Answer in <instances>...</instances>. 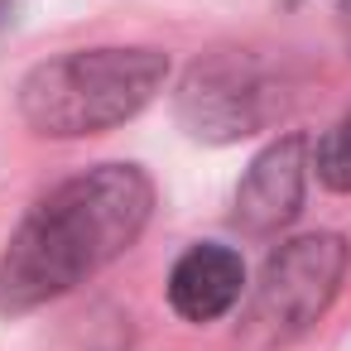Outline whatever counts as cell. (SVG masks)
Listing matches in <instances>:
<instances>
[{
	"mask_svg": "<svg viewBox=\"0 0 351 351\" xmlns=\"http://www.w3.org/2000/svg\"><path fill=\"white\" fill-rule=\"evenodd\" d=\"M313 169H317V178H322L332 193H351V116H346L341 125H332V130L317 140Z\"/></svg>",
	"mask_w": 351,
	"mask_h": 351,
	"instance_id": "obj_6",
	"label": "cell"
},
{
	"mask_svg": "<svg viewBox=\"0 0 351 351\" xmlns=\"http://www.w3.org/2000/svg\"><path fill=\"white\" fill-rule=\"evenodd\" d=\"M341 25H346V39H351V0H341Z\"/></svg>",
	"mask_w": 351,
	"mask_h": 351,
	"instance_id": "obj_7",
	"label": "cell"
},
{
	"mask_svg": "<svg viewBox=\"0 0 351 351\" xmlns=\"http://www.w3.org/2000/svg\"><path fill=\"white\" fill-rule=\"evenodd\" d=\"M341 269H346V245L337 236H303V241L284 245L265 265V279H260L255 308H250V327L265 332L269 341L298 337L332 303Z\"/></svg>",
	"mask_w": 351,
	"mask_h": 351,
	"instance_id": "obj_3",
	"label": "cell"
},
{
	"mask_svg": "<svg viewBox=\"0 0 351 351\" xmlns=\"http://www.w3.org/2000/svg\"><path fill=\"white\" fill-rule=\"evenodd\" d=\"M169 58L154 49H92L29 73L20 106L44 135H97L130 121L164 87Z\"/></svg>",
	"mask_w": 351,
	"mask_h": 351,
	"instance_id": "obj_2",
	"label": "cell"
},
{
	"mask_svg": "<svg viewBox=\"0 0 351 351\" xmlns=\"http://www.w3.org/2000/svg\"><path fill=\"white\" fill-rule=\"evenodd\" d=\"M303 169L308 164H303V140L298 135L279 140L274 149H265L250 164V173H245V183L236 193V217L250 231L284 226L298 212V202H303Z\"/></svg>",
	"mask_w": 351,
	"mask_h": 351,
	"instance_id": "obj_4",
	"label": "cell"
},
{
	"mask_svg": "<svg viewBox=\"0 0 351 351\" xmlns=\"http://www.w3.org/2000/svg\"><path fill=\"white\" fill-rule=\"evenodd\" d=\"M154 188L130 164H101L49 193L0 260V303L34 308L116 260L149 221Z\"/></svg>",
	"mask_w": 351,
	"mask_h": 351,
	"instance_id": "obj_1",
	"label": "cell"
},
{
	"mask_svg": "<svg viewBox=\"0 0 351 351\" xmlns=\"http://www.w3.org/2000/svg\"><path fill=\"white\" fill-rule=\"evenodd\" d=\"M245 289V265L226 245H193L173 274H169V303L188 322H212L221 317Z\"/></svg>",
	"mask_w": 351,
	"mask_h": 351,
	"instance_id": "obj_5",
	"label": "cell"
}]
</instances>
